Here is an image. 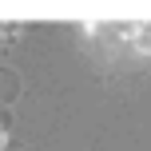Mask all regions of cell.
I'll return each instance as SVG.
<instances>
[{
	"mask_svg": "<svg viewBox=\"0 0 151 151\" xmlns=\"http://www.w3.org/2000/svg\"><path fill=\"white\" fill-rule=\"evenodd\" d=\"M0 147H4V127H0Z\"/></svg>",
	"mask_w": 151,
	"mask_h": 151,
	"instance_id": "6da1fadb",
	"label": "cell"
}]
</instances>
